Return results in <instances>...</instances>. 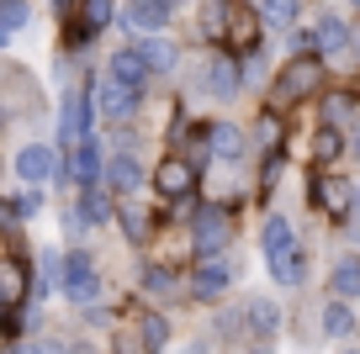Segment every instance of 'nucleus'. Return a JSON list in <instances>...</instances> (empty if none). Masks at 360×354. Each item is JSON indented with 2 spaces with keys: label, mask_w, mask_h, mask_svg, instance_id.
I'll use <instances>...</instances> for the list:
<instances>
[{
  "label": "nucleus",
  "mask_w": 360,
  "mask_h": 354,
  "mask_svg": "<svg viewBox=\"0 0 360 354\" xmlns=\"http://www.w3.org/2000/svg\"><path fill=\"white\" fill-rule=\"evenodd\" d=\"M58 291H64L69 301H79V307L101 301V270H96V259H90L85 249L64 254V265H58Z\"/></svg>",
  "instance_id": "1"
},
{
  "label": "nucleus",
  "mask_w": 360,
  "mask_h": 354,
  "mask_svg": "<svg viewBox=\"0 0 360 354\" xmlns=\"http://www.w3.org/2000/svg\"><path fill=\"white\" fill-rule=\"evenodd\" d=\"M228 238H233V222H228L223 206H202V211H196V222H191V249H196V259H223Z\"/></svg>",
  "instance_id": "2"
},
{
  "label": "nucleus",
  "mask_w": 360,
  "mask_h": 354,
  "mask_svg": "<svg viewBox=\"0 0 360 354\" xmlns=\"http://www.w3.org/2000/svg\"><path fill=\"white\" fill-rule=\"evenodd\" d=\"M323 85V64L318 58H292V64L281 69V79H276V100H302V96H313V90Z\"/></svg>",
  "instance_id": "3"
},
{
  "label": "nucleus",
  "mask_w": 360,
  "mask_h": 354,
  "mask_svg": "<svg viewBox=\"0 0 360 354\" xmlns=\"http://www.w3.org/2000/svg\"><path fill=\"white\" fill-rule=\"evenodd\" d=\"M101 143H96V138H85V143L79 148H69L64 154V175H69V185H79V190H96L101 185Z\"/></svg>",
  "instance_id": "4"
},
{
  "label": "nucleus",
  "mask_w": 360,
  "mask_h": 354,
  "mask_svg": "<svg viewBox=\"0 0 360 354\" xmlns=\"http://www.w3.org/2000/svg\"><path fill=\"white\" fill-rule=\"evenodd\" d=\"M138 185H143V164H138L133 154H112L101 164V190H112L117 201H133Z\"/></svg>",
  "instance_id": "5"
},
{
  "label": "nucleus",
  "mask_w": 360,
  "mask_h": 354,
  "mask_svg": "<svg viewBox=\"0 0 360 354\" xmlns=\"http://www.w3.org/2000/svg\"><path fill=\"white\" fill-rule=\"evenodd\" d=\"M85 138H90V100L69 90L64 106H58V143H64V154H69V148H79Z\"/></svg>",
  "instance_id": "6"
},
{
  "label": "nucleus",
  "mask_w": 360,
  "mask_h": 354,
  "mask_svg": "<svg viewBox=\"0 0 360 354\" xmlns=\"http://www.w3.org/2000/svg\"><path fill=\"white\" fill-rule=\"evenodd\" d=\"M169 0H127L122 6V22L133 27V32H143V37H165V27H169Z\"/></svg>",
  "instance_id": "7"
},
{
  "label": "nucleus",
  "mask_w": 360,
  "mask_h": 354,
  "mask_svg": "<svg viewBox=\"0 0 360 354\" xmlns=\"http://www.w3.org/2000/svg\"><path fill=\"white\" fill-rule=\"evenodd\" d=\"M191 185H196V164H191V159H165V164L154 169V190L165 201H186Z\"/></svg>",
  "instance_id": "8"
},
{
  "label": "nucleus",
  "mask_w": 360,
  "mask_h": 354,
  "mask_svg": "<svg viewBox=\"0 0 360 354\" xmlns=\"http://www.w3.org/2000/svg\"><path fill=\"white\" fill-rule=\"evenodd\" d=\"M53 169H58V159H53V148H43V143H27V148H16V180L22 185H48L53 180Z\"/></svg>",
  "instance_id": "9"
},
{
  "label": "nucleus",
  "mask_w": 360,
  "mask_h": 354,
  "mask_svg": "<svg viewBox=\"0 0 360 354\" xmlns=\"http://www.w3.org/2000/svg\"><path fill=\"white\" fill-rule=\"evenodd\" d=\"M238 85H244V74H238V58L217 53V58H207V64H202V90H212L217 100H233Z\"/></svg>",
  "instance_id": "10"
},
{
  "label": "nucleus",
  "mask_w": 360,
  "mask_h": 354,
  "mask_svg": "<svg viewBox=\"0 0 360 354\" xmlns=\"http://www.w3.org/2000/svg\"><path fill=\"white\" fill-rule=\"evenodd\" d=\"M90 96H96V111H101V117H112V122H122V117H133L138 111V90H122V85H112V79H96V85H90Z\"/></svg>",
  "instance_id": "11"
},
{
  "label": "nucleus",
  "mask_w": 360,
  "mask_h": 354,
  "mask_svg": "<svg viewBox=\"0 0 360 354\" xmlns=\"http://www.w3.org/2000/svg\"><path fill=\"white\" fill-rule=\"evenodd\" d=\"M228 286H233V265H228V259H202V265L191 270V291H196V301L223 296Z\"/></svg>",
  "instance_id": "12"
},
{
  "label": "nucleus",
  "mask_w": 360,
  "mask_h": 354,
  "mask_svg": "<svg viewBox=\"0 0 360 354\" xmlns=\"http://www.w3.org/2000/svg\"><path fill=\"white\" fill-rule=\"evenodd\" d=\"M101 79H112V85H122V90H138V96H143V85H148V69H143V58H138L133 48H117Z\"/></svg>",
  "instance_id": "13"
},
{
  "label": "nucleus",
  "mask_w": 360,
  "mask_h": 354,
  "mask_svg": "<svg viewBox=\"0 0 360 354\" xmlns=\"http://www.w3.org/2000/svg\"><path fill=\"white\" fill-rule=\"evenodd\" d=\"M313 201L328 211V217H349V211H355V185H349V180L323 175V180L313 185Z\"/></svg>",
  "instance_id": "14"
},
{
  "label": "nucleus",
  "mask_w": 360,
  "mask_h": 354,
  "mask_svg": "<svg viewBox=\"0 0 360 354\" xmlns=\"http://www.w3.org/2000/svg\"><path fill=\"white\" fill-rule=\"evenodd\" d=\"M27 286H32V270H27L22 259H0V307L27 301Z\"/></svg>",
  "instance_id": "15"
},
{
  "label": "nucleus",
  "mask_w": 360,
  "mask_h": 354,
  "mask_svg": "<svg viewBox=\"0 0 360 354\" xmlns=\"http://www.w3.org/2000/svg\"><path fill=\"white\" fill-rule=\"evenodd\" d=\"M307 43H313V53H323V58L328 53H345V48H349V27L339 22V16H323V22L307 32Z\"/></svg>",
  "instance_id": "16"
},
{
  "label": "nucleus",
  "mask_w": 360,
  "mask_h": 354,
  "mask_svg": "<svg viewBox=\"0 0 360 354\" xmlns=\"http://www.w3.org/2000/svg\"><path fill=\"white\" fill-rule=\"evenodd\" d=\"M133 53L143 58V69H148V74H169V69H175V58H180L169 37H143V43H138Z\"/></svg>",
  "instance_id": "17"
},
{
  "label": "nucleus",
  "mask_w": 360,
  "mask_h": 354,
  "mask_svg": "<svg viewBox=\"0 0 360 354\" xmlns=\"http://www.w3.org/2000/svg\"><path fill=\"white\" fill-rule=\"evenodd\" d=\"M79 222H85V228H101V222H112V196H106L101 185L96 190H79Z\"/></svg>",
  "instance_id": "18"
},
{
  "label": "nucleus",
  "mask_w": 360,
  "mask_h": 354,
  "mask_svg": "<svg viewBox=\"0 0 360 354\" xmlns=\"http://www.w3.org/2000/svg\"><path fill=\"white\" fill-rule=\"evenodd\" d=\"M259 244H265V259H281V254H292V249H297V232H292V222H286V217H270V222H265V238H259Z\"/></svg>",
  "instance_id": "19"
},
{
  "label": "nucleus",
  "mask_w": 360,
  "mask_h": 354,
  "mask_svg": "<svg viewBox=\"0 0 360 354\" xmlns=\"http://www.w3.org/2000/svg\"><path fill=\"white\" fill-rule=\"evenodd\" d=\"M328 286H334V301H355L360 296V259H339Z\"/></svg>",
  "instance_id": "20"
},
{
  "label": "nucleus",
  "mask_w": 360,
  "mask_h": 354,
  "mask_svg": "<svg viewBox=\"0 0 360 354\" xmlns=\"http://www.w3.org/2000/svg\"><path fill=\"white\" fill-rule=\"evenodd\" d=\"M270 275H276V286H302V280H307V254L292 249V254L270 259Z\"/></svg>",
  "instance_id": "21"
},
{
  "label": "nucleus",
  "mask_w": 360,
  "mask_h": 354,
  "mask_svg": "<svg viewBox=\"0 0 360 354\" xmlns=\"http://www.w3.org/2000/svg\"><path fill=\"white\" fill-rule=\"evenodd\" d=\"M228 16H233V0H202V32L212 43L228 37Z\"/></svg>",
  "instance_id": "22"
},
{
  "label": "nucleus",
  "mask_w": 360,
  "mask_h": 354,
  "mask_svg": "<svg viewBox=\"0 0 360 354\" xmlns=\"http://www.w3.org/2000/svg\"><path fill=\"white\" fill-rule=\"evenodd\" d=\"M207 138H212V154L217 159H244V133L238 127H207Z\"/></svg>",
  "instance_id": "23"
},
{
  "label": "nucleus",
  "mask_w": 360,
  "mask_h": 354,
  "mask_svg": "<svg viewBox=\"0 0 360 354\" xmlns=\"http://www.w3.org/2000/svg\"><path fill=\"white\" fill-rule=\"evenodd\" d=\"M117 217H122V232L133 238V244H143V238H148V211L138 206V201H117Z\"/></svg>",
  "instance_id": "24"
},
{
  "label": "nucleus",
  "mask_w": 360,
  "mask_h": 354,
  "mask_svg": "<svg viewBox=\"0 0 360 354\" xmlns=\"http://www.w3.org/2000/svg\"><path fill=\"white\" fill-rule=\"evenodd\" d=\"M228 43L244 48V53L255 48V16H249L244 6H233V16H228Z\"/></svg>",
  "instance_id": "25"
},
{
  "label": "nucleus",
  "mask_w": 360,
  "mask_h": 354,
  "mask_svg": "<svg viewBox=\"0 0 360 354\" xmlns=\"http://www.w3.org/2000/svg\"><path fill=\"white\" fill-rule=\"evenodd\" d=\"M297 11H302V0H265V6H259V22L265 27H292Z\"/></svg>",
  "instance_id": "26"
},
{
  "label": "nucleus",
  "mask_w": 360,
  "mask_h": 354,
  "mask_svg": "<svg viewBox=\"0 0 360 354\" xmlns=\"http://www.w3.org/2000/svg\"><path fill=\"white\" fill-rule=\"evenodd\" d=\"M106 22H112V0H85V6H79V37H90Z\"/></svg>",
  "instance_id": "27"
},
{
  "label": "nucleus",
  "mask_w": 360,
  "mask_h": 354,
  "mask_svg": "<svg viewBox=\"0 0 360 354\" xmlns=\"http://www.w3.org/2000/svg\"><path fill=\"white\" fill-rule=\"evenodd\" d=\"M349 328H355V312H349V301H328V307H323V333L345 339Z\"/></svg>",
  "instance_id": "28"
},
{
  "label": "nucleus",
  "mask_w": 360,
  "mask_h": 354,
  "mask_svg": "<svg viewBox=\"0 0 360 354\" xmlns=\"http://www.w3.org/2000/svg\"><path fill=\"white\" fill-rule=\"evenodd\" d=\"M138 333H143V349H148V354H159V349L169 343V322L159 317V312H148V317L138 322Z\"/></svg>",
  "instance_id": "29"
},
{
  "label": "nucleus",
  "mask_w": 360,
  "mask_h": 354,
  "mask_svg": "<svg viewBox=\"0 0 360 354\" xmlns=\"http://www.w3.org/2000/svg\"><path fill=\"white\" fill-rule=\"evenodd\" d=\"M27 22H32V6H27V0H0V27H6V32H22Z\"/></svg>",
  "instance_id": "30"
},
{
  "label": "nucleus",
  "mask_w": 360,
  "mask_h": 354,
  "mask_svg": "<svg viewBox=\"0 0 360 354\" xmlns=\"http://www.w3.org/2000/svg\"><path fill=\"white\" fill-rule=\"evenodd\" d=\"M339 148H345V138H339L334 127H318V138H313V159H318V164H334Z\"/></svg>",
  "instance_id": "31"
},
{
  "label": "nucleus",
  "mask_w": 360,
  "mask_h": 354,
  "mask_svg": "<svg viewBox=\"0 0 360 354\" xmlns=\"http://www.w3.org/2000/svg\"><path fill=\"white\" fill-rule=\"evenodd\" d=\"M249 328L255 333H276L281 328V312L270 307V301H249Z\"/></svg>",
  "instance_id": "32"
},
{
  "label": "nucleus",
  "mask_w": 360,
  "mask_h": 354,
  "mask_svg": "<svg viewBox=\"0 0 360 354\" xmlns=\"http://www.w3.org/2000/svg\"><path fill=\"white\" fill-rule=\"evenodd\" d=\"M339 122H349V96H328L323 100V127L339 133Z\"/></svg>",
  "instance_id": "33"
},
{
  "label": "nucleus",
  "mask_w": 360,
  "mask_h": 354,
  "mask_svg": "<svg viewBox=\"0 0 360 354\" xmlns=\"http://www.w3.org/2000/svg\"><path fill=\"white\" fill-rule=\"evenodd\" d=\"M143 291H154V296H165V291H175V275H169L165 265H148V270H143Z\"/></svg>",
  "instance_id": "34"
},
{
  "label": "nucleus",
  "mask_w": 360,
  "mask_h": 354,
  "mask_svg": "<svg viewBox=\"0 0 360 354\" xmlns=\"http://www.w3.org/2000/svg\"><path fill=\"white\" fill-rule=\"evenodd\" d=\"M37 206H43V190H32V185H27L22 196L11 201V217H37Z\"/></svg>",
  "instance_id": "35"
},
{
  "label": "nucleus",
  "mask_w": 360,
  "mask_h": 354,
  "mask_svg": "<svg viewBox=\"0 0 360 354\" xmlns=\"http://www.w3.org/2000/svg\"><path fill=\"white\" fill-rule=\"evenodd\" d=\"M276 133H281V127H276V117H259V143H276Z\"/></svg>",
  "instance_id": "36"
},
{
  "label": "nucleus",
  "mask_w": 360,
  "mask_h": 354,
  "mask_svg": "<svg viewBox=\"0 0 360 354\" xmlns=\"http://www.w3.org/2000/svg\"><path fill=\"white\" fill-rule=\"evenodd\" d=\"M11 354H58V343H16Z\"/></svg>",
  "instance_id": "37"
},
{
  "label": "nucleus",
  "mask_w": 360,
  "mask_h": 354,
  "mask_svg": "<svg viewBox=\"0 0 360 354\" xmlns=\"http://www.w3.org/2000/svg\"><path fill=\"white\" fill-rule=\"evenodd\" d=\"M64 228H69V232H75V238H79V232H90V228H85V222H79V211H64Z\"/></svg>",
  "instance_id": "38"
},
{
  "label": "nucleus",
  "mask_w": 360,
  "mask_h": 354,
  "mask_svg": "<svg viewBox=\"0 0 360 354\" xmlns=\"http://www.w3.org/2000/svg\"><path fill=\"white\" fill-rule=\"evenodd\" d=\"M349 148H355V154H360V122H355V143H349Z\"/></svg>",
  "instance_id": "39"
},
{
  "label": "nucleus",
  "mask_w": 360,
  "mask_h": 354,
  "mask_svg": "<svg viewBox=\"0 0 360 354\" xmlns=\"http://www.w3.org/2000/svg\"><path fill=\"white\" fill-rule=\"evenodd\" d=\"M6 43H11V32H6V27H0V48H6Z\"/></svg>",
  "instance_id": "40"
},
{
  "label": "nucleus",
  "mask_w": 360,
  "mask_h": 354,
  "mask_svg": "<svg viewBox=\"0 0 360 354\" xmlns=\"http://www.w3.org/2000/svg\"><path fill=\"white\" fill-rule=\"evenodd\" d=\"M249 354H270V349H249Z\"/></svg>",
  "instance_id": "41"
},
{
  "label": "nucleus",
  "mask_w": 360,
  "mask_h": 354,
  "mask_svg": "<svg viewBox=\"0 0 360 354\" xmlns=\"http://www.w3.org/2000/svg\"><path fill=\"white\" fill-rule=\"evenodd\" d=\"M349 6H355V11H360V0H349Z\"/></svg>",
  "instance_id": "42"
},
{
  "label": "nucleus",
  "mask_w": 360,
  "mask_h": 354,
  "mask_svg": "<svg viewBox=\"0 0 360 354\" xmlns=\"http://www.w3.org/2000/svg\"><path fill=\"white\" fill-rule=\"evenodd\" d=\"M0 127H6V117H0Z\"/></svg>",
  "instance_id": "43"
},
{
  "label": "nucleus",
  "mask_w": 360,
  "mask_h": 354,
  "mask_svg": "<svg viewBox=\"0 0 360 354\" xmlns=\"http://www.w3.org/2000/svg\"><path fill=\"white\" fill-rule=\"evenodd\" d=\"M345 354H355V349H345Z\"/></svg>",
  "instance_id": "44"
},
{
  "label": "nucleus",
  "mask_w": 360,
  "mask_h": 354,
  "mask_svg": "<svg viewBox=\"0 0 360 354\" xmlns=\"http://www.w3.org/2000/svg\"><path fill=\"white\" fill-rule=\"evenodd\" d=\"M58 6H64V0H58Z\"/></svg>",
  "instance_id": "45"
}]
</instances>
